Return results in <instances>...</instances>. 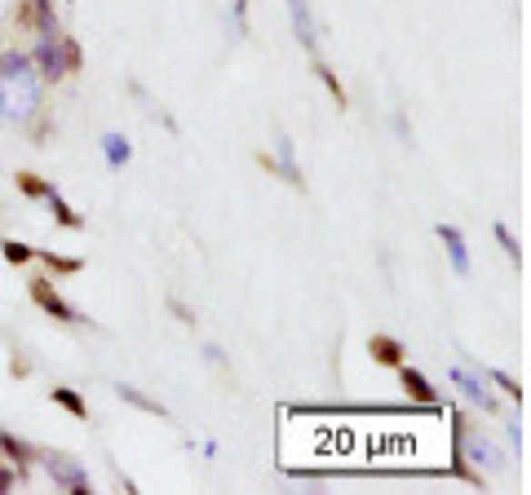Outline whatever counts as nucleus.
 Instances as JSON below:
<instances>
[{
    "label": "nucleus",
    "instance_id": "nucleus-3",
    "mask_svg": "<svg viewBox=\"0 0 531 495\" xmlns=\"http://www.w3.org/2000/svg\"><path fill=\"white\" fill-rule=\"evenodd\" d=\"M49 473L63 482L71 495H89V473L80 469L75 460H63V456H49Z\"/></svg>",
    "mask_w": 531,
    "mask_h": 495
},
{
    "label": "nucleus",
    "instance_id": "nucleus-16",
    "mask_svg": "<svg viewBox=\"0 0 531 495\" xmlns=\"http://www.w3.org/2000/svg\"><path fill=\"white\" fill-rule=\"evenodd\" d=\"M496 239H500V248H505V252H509V257H514V262H523V248H518V239H514V234L505 231V226H500V222H496Z\"/></svg>",
    "mask_w": 531,
    "mask_h": 495
},
{
    "label": "nucleus",
    "instance_id": "nucleus-8",
    "mask_svg": "<svg viewBox=\"0 0 531 495\" xmlns=\"http://www.w3.org/2000/svg\"><path fill=\"white\" fill-rule=\"evenodd\" d=\"M398 371H403V385H407V394L416 398V402H438V390H434L430 381H426V376H421V371H416V367H398Z\"/></svg>",
    "mask_w": 531,
    "mask_h": 495
},
{
    "label": "nucleus",
    "instance_id": "nucleus-10",
    "mask_svg": "<svg viewBox=\"0 0 531 495\" xmlns=\"http://www.w3.org/2000/svg\"><path fill=\"white\" fill-rule=\"evenodd\" d=\"M102 151H106V164H111V168H125V164H129V142H125V137L106 133V137H102Z\"/></svg>",
    "mask_w": 531,
    "mask_h": 495
},
{
    "label": "nucleus",
    "instance_id": "nucleus-18",
    "mask_svg": "<svg viewBox=\"0 0 531 495\" xmlns=\"http://www.w3.org/2000/svg\"><path fill=\"white\" fill-rule=\"evenodd\" d=\"M487 376H492V381H496L500 390H505V394H514V402H518V398H523V385H518V381H509V376H505V371H496V367H492V371H487Z\"/></svg>",
    "mask_w": 531,
    "mask_h": 495
},
{
    "label": "nucleus",
    "instance_id": "nucleus-2",
    "mask_svg": "<svg viewBox=\"0 0 531 495\" xmlns=\"http://www.w3.org/2000/svg\"><path fill=\"white\" fill-rule=\"evenodd\" d=\"M35 63H40V71H45V80H58V75H66V71H75L80 66V49L71 45V40H63V45H40L35 49Z\"/></svg>",
    "mask_w": 531,
    "mask_h": 495
},
{
    "label": "nucleus",
    "instance_id": "nucleus-15",
    "mask_svg": "<svg viewBox=\"0 0 531 495\" xmlns=\"http://www.w3.org/2000/svg\"><path fill=\"white\" fill-rule=\"evenodd\" d=\"M18 186H23V195H32V199L49 195V186H45V182H35L32 173H18Z\"/></svg>",
    "mask_w": 531,
    "mask_h": 495
},
{
    "label": "nucleus",
    "instance_id": "nucleus-7",
    "mask_svg": "<svg viewBox=\"0 0 531 495\" xmlns=\"http://www.w3.org/2000/svg\"><path fill=\"white\" fill-rule=\"evenodd\" d=\"M367 350H372V359L386 367H403V345H398L395 336H386V332H376L372 341H367Z\"/></svg>",
    "mask_w": 531,
    "mask_h": 495
},
{
    "label": "nucleus",
    "instance_id": "nucleus-14",
    "mask_svg": "<svg viewBox=\"0 0 531 495\" xmlns=\"http://www.w3.org/2000/svg\"><path fill=\"white\" fill-rule=\"evenodd\" d=\"M0 447H5V451H9V456H14L18 464H23L27 456H32V447H27V442H18L14 433H0Z\"/></svg>",
    "mask_w": 531,
    "mask_h": 495
},
{
    "label": "nucleus",
    "instance_id": "nucleus-21",
    "mask_svg": "<svg viewBox=\"0 0 531 495\" xmlns=\"http://www.w3.org/2000/svg\"><path fill=\"white\" fill-rule=\"evenodd\" d=\"M9 482H14V473H9V469H0V491H9Z\"/></svg>",
    "mask_w": 531,
    "mask_h": 495
},
{
    "label": "nucleus",
    "instance_id": "nucleus-13",
    "mask_svg": "<svg viewBox=\"0 0 531 495\" xmlns=\"http://www.w3.org/2000/svg\"><path fill=\"white\" fill-rule=\"evenodd\" d=\"M45 199H49V208L58 213V222H63V226H71V231H80V226H85V217H75V213H71V208L63 203V195H54V191H49Z\"/></svg>",
    "mask_w": 531,
    "mask_h": 495
},
{
    "label": "nucleus",
    "instance_id": "nucleus-11",
    "mask_svg": "<svg viewBox=\"0 0 531 495\" xmlns=\"http://www.w3.org/2000/svg\"><path fill=\"white\" fill-rule=\"evenodd\" d=\"M120 398L133 402V407H142V411H151V416H165V407H160L155 398H146L142 390H133V385H120Z\"/></svg>",
    "mask_w": 531,
    "mask_h": 495
},
{
    "label": "nucleus",
    "instance_id": "nucleus-17",
    "mask_svg": "<svg viewBox=\"0 0 531 495\" xmlns=\"http://www.w3.org/2000/svg\"><path fill=\"white\" fill-rule=\"evenodd\" d=\"M5 257H9V262H18V265H23V262H32L35 252H32V248H23L18 239H5Z\"/></svg>",
    "mask_w": 531,
    "mask_h": 495
},
{
    "label": "nucleus",
    "instance_id": "nucleus-9",
    "mask_svg": "<svg viewBox=\"0 0 531 495\" xmlns=\"http://www.w3.org/2000/svg\"><path fill=\"white\" fill-rule=\"evenodd\" d=\"M293 5V23H297V40L306 49H315V23H310V9H306V0H288Z\"/></svg>",
    "mask_w": 531,
    "mask_h": 495
},
{
    "label": "nucleus",
    "instance_id": "nucleus-1",
    "mask_svg": "<svg viewBox=\"0 0 531 495\" xmlns=\"http://www.w3.org/2000/svg\"><path fill=\"white\" fill-rule=\"evenodd\" d=\"M40 102V80L32 75V58H9L0 66V111L9 120H27Z\"/></svg>",
    "mask_w": 531,
    "mask_h": 495
},
{
    "label": "nucleus",
    "instance_id": "nucleus-4",
    "mask_svg": "<svg viewBox=\"0 0 531 495\" xmlns=\"http://www.w3.org/2000/svg\"><path fill=\"white\" fill-rule=\"evenodd\" d=\"M32 297H35V305H45V310H49L54 319H63V323H80V319H85V314H75V310H71V305H66V301L58 297L45 279H35L32 283Z\"/></svg>",
    "mask_w": 531,
    "mask_h": 495
},
{
    "label": "nucleus",
    "instance_id": "nucleus-5",
    "mask_svg": "<svg viewBox=\"0 0 531 495\" xmlns=\"http://www.w3.org/2000/svg\"><path fill=\"white\" fill-rule=\"evenodd\" d=\"M452 381H456V385H461V394L469 398V402H478L483 411H492V407H496V394H492V390H487V385H483L474 371H465V367H452Z\"/></svg>",
    "mask_w": 531,
    "mask_h": 495
},
{
    "label": "nucleus",
    "instance_id": "nucleus-19",
    "mask_svg": "<svg viewBox=\"0 0 531 495\" xmlns=\"http://www.w3.org/2000/svg\"><path fill=\"white\" fill-rule=\"evenodd\" d=\"M319 75H324V84H328V89H332V98H336V106H346V89L336 84V75H332L328 66H319Z\"/></svg>",
    "mask_w": 531,
    "mask_h": 495
},
{
    "label": "nucleus",
    "instance_id": "nucleus-6",
    "mask_svg": "<svg viewBox=\"0 0 531 495\" xmlns=\"http://www.w3.org/2000/svg\"><path fill=\"white\" fill-rule=\"evenodd\" d=\"M438 239H443V248H447V257H452V270L456 274H469V248H465V234L456 226H438Z\"/></svg>",
    "mask_w": 531,
    "mask_h": 495
},
{
    "label": "nucleus",
    "instance_id": "nucleus-20",
    "mask_svg": "<svg viewBox=\"0 0 531 495\" xmlns=\"http://www.w3.org/2000/svg\"><path fill=\"white\" fill-rule=\"evenodd\" d=\"M45 262L54 265V270H63V274H75V270H80V262H75V257H54V252H49Z\"/></svg>",
    "mask_w": 531,
    "mask_h": 495
},
{
    "label": "nucleus",
    "instance_id": "nucleus-12",
    "mask_svg": "<svg viewBox=\"0 0 531 495\" xmlns=\"http://www.w3.org/2000/svg\"><path fill=\"white\" fill-rule=\"evenodd\" d=\"M54 402H58V407H66V411H71L75 421H85V416H89L85 398H80V394H71V390H54Z\"/></svg>",
    "mask_w": 531,
    "mask_h": 495
}]
</instances>
